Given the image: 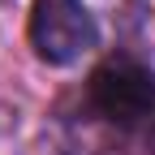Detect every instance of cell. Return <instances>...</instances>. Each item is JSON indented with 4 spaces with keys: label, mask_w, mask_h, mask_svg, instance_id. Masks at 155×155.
Masks as SVG:
<instances>
[{
    "label": "cell",
    "mask_w": 155,
    "mask_h": 155,
    "mask_svg": "<svg viewBox=\"0 0 155 155\" xmlns=\"http://www.w3.org/2000/svg\"><path fill=\"white\" fill-rule=\"evenodd\" d=\"M86 99L91 108L104 116L108 125L134 129L138 121L155 112V78L147 65H138L134 56H112L86 82Z\"/></svg>",
    "instance_id": "obj_1"
},
{
    "label": "cell",
    "mask_w": 155,
    "mask_h": 155,
    "mask_svg": "<svg viewBox=\"0 0 155 155\" xmlns=\"http://www.w3.org/2000/svg\"><path fill=\"white\" fill-rule=\"evenodd\" d=\"M95 17L82 0H35L30 9V43L35 56L48 65H73L82 52L95 48Z\"/></svg>",
    "instance_id": "obj_2"
},
{
    "label": "cell",
    "mask_w": 155,
    "mask_h": 155,
    "mask_svg": "<svg viewBox=\"0 0 155 155\" xmlns=\"http://www.w3.org/2000/svg\"><path fill=\"white\" fill-rule=\"evenodd\" d=\"M0 5H5V0H0Z\"/></svg>",
    "instance_id": "obj_3"
},
{
    "label": "cell",
    "mask_w": 155,
    "mask_h": 155,
    "mask_svg": "<svg viewBox=\"0 0 155 155\" xmlns=\"http://www.w3.org/2000/svg\"><path fill=\"white\" fill-rule=\"evenodd\" d=\"M151 116H155V112H151Z\"/></svg>",
    "instance_id": "obj_4"
}]
</instances>
